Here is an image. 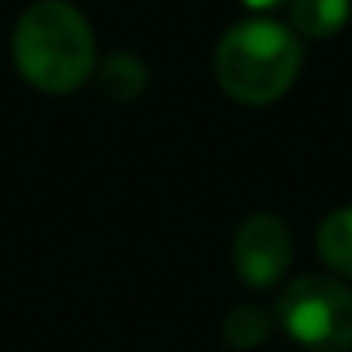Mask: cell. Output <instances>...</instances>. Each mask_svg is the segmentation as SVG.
<instances>
[{
    "label": "cell",
    "instance_id": "cell-4",
    "mask_svg": "<svg viewBox=\"0 0 352 352\" xmlns=\"http://www.w3.org/2000/svg\"><path fill=\"white\" fill-rule=\"evenodd\" d=\"M294 245L290 232L276 214H252L242 221L235 235V270L249 287H270L276 283L290 266Z\"/></svg>",
    "mask_w": 352,
    "mask_h": 352
},
{
    "label": "cell",
    "instance_id": "cell-6",
    "mask_svg": "<svg viewBox=\"0 0 352 352\" xmlns=\"http://www.w3.org/2000/svg\"><path fill=\"white\" fill-rule=\"evenodd\" d=\"M318 252L331 270L352 276V208H342V211H335L321 221Z\"/></svg>",
    "mask_w": 352,
    "mask_h": 352
},
{
    "label": "cell",
    "instance_id": "cell-2",
    "mask_svg": "<svg viewBox=\"0 0 352 352\" xmlns=\"http://www.w3.org/2000/svg\"><path fill=\"white\" fill-rule=\"evenodd\" d=\"M300 42L290 35V28L256 18L235 25L214 52V73L228 97L239 104H273L290 90L300 69Z\"/></svg>",
    "mask_w": 352,
    "mask_h": 352
},
{
    "label": "cell",
    "instance_id": "cell-5",
    "mask_svg": "<svg viewBox=\"0 0 352 352\" xmlns=\"http://www.w3.org/2000/svg\"><path fill=\"white\" fill-rule=\"evenodd\" d=\"M349 0H294V28L307 38H328L349 21Z\"/></svg>",
    "mask_w": 352,
    "mask_h": 352
},
{
    "label": "cell",
    "instance_id": "cell-7",
    "mask_svg": "<svg viewBox=\"0 0 352 352\" xmlns=\"http://www.w3.org/2000/svg\"><path fill=\"white\" fill-rule=\"evenodd\" d=\"M270 328H273V318H270L259 304H242V307H235V311L225 318L221 335H225V342L235 345V349H252V345H259V342L270 335Z\"/></svg>",
    "mask_w": 352,
    "mask_h": 352
},
{
    "label": "cell",
    "instance_id": "cell-3",
    "mask_svg": "<svg viewBox=\"0 0 352 352\" xmlns=\"http://www.w3.org/2000/svg\"><path fill=\"white\" fill-rule=\"evenodd\" d=\"M276 318L311 352L352 349V290L331 276L294 280L280 294Z\"/></svg>",
    "mask_w": 352,
    "mask_h": 352
},
{
    "label": "cell",
    "instance_id": "cell-9",
    "mask_svg": "<svg viewBox=\"0 0 352 352\" xmlns=\"http://www.w3.org/2000/svg\"><path fill=\"white\" fill-rule=\"evenodd\" d=\"M245 8H252V11H270V8H276V4H283V0H242Z\"/></svg>",
    "mask_w": 352,
    "mask_h": 352
},
{
    "label": "cell",
    "instance_id": "cell-1",
    "mask_svg": "<svg viewBox=\"0 0 352 352\" xmlns=\"http://www.w3.org/2000/svg\"><path fill=\"white\" fill-rule=\"evenodd\" d=\"M14 63L38 90H76L94 69V35L87 18L66 0H42L28 8L14 32Z\"/></svg>",
    "mask_w": 352,
    "mask_h": 352
},
{
    "label": "cell",
    "instance_id": "cell-8",
    "mask_svg": "<svg viewBox=\"0 0 352 352\" xmlns=\"http://www.w3.org/2000/svg\"><path fill=\"white\" fill-rule=\"evenodd\" d=\"M100 87L107 97L114 100H131L142 94L145 87V66L135 59V56H111L104 66H100Z\"/></svg>",
    "mask_w": 352,
    "mask_h": 352
}]
</instances>
